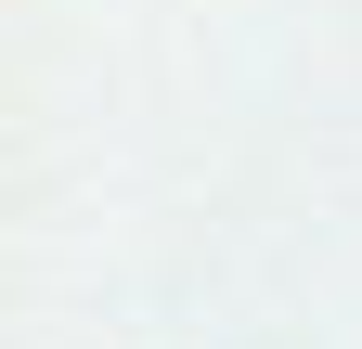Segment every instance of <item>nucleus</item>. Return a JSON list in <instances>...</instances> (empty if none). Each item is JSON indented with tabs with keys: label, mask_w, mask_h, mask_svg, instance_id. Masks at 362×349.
<instances>
[]
</instances>
